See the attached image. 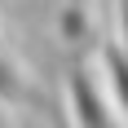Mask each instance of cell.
Instances as JSON below:
<instances>
[{
	"label": "cell",
	"instance_id": "cell-4",
	"mask_svg": "<svg viewBox=\"0 0 128 128\" xmlns=\"http://www.w3.org/2000/svg\"><path fill=\"white\" fill-rule=\"evenodd\" d=\"M115 26H119V49L128 53V0H115Z\"/></svg>",
	"mask_w": 128,
	"mask_h": 128
},
{
	"label": "cell",
	"instance_id": "cell-2",
	"mask_svg": "<svg viewBox=\"0 0 128 128\" xmlns=\"http://www.w3.org/2000/svg\"><path fill=\"white\" fill-rule=\"evenodd\" d=\"M102 80H106V97H110V106H115L119 124L128 128V53L119 49V44H102Z\"/></svg>",
	"mask_w": 128,
	"mask_h": 128
},
{
	"label": "cell",
	"instance_id": "cell-3",
	"mask_svg": "<svg viewBox=\"0 0 128 128\" xmlns=\"http://www.w3.org/2000/svg\"><path fill=\"white\" fill-rule=\"evenodd\" d=\"M26 97H31V88H26V80L18 75V66L0 53V102L4 106H22Z\"/></svg>",
	"mask_w": 128,
	"mask_h": 128
},
{
	"label": "cell",
	"instance_id": "cell-1",
	"mask_svg": "<svg viewBox=\"0 0 128 128\" xmlns=\"http://www.w3.org/2000/svg\"><path fill=\"white\" fill-rule=\"evenodd\" d=\"M62 97H66V119H71V128H124L119 115H115V106H110V97H106V88H97V80L88 75L84 58L66 66Z\"/></svg>",
	"mask_w": 128,
	"mask_h": 128
}]
</instances>
